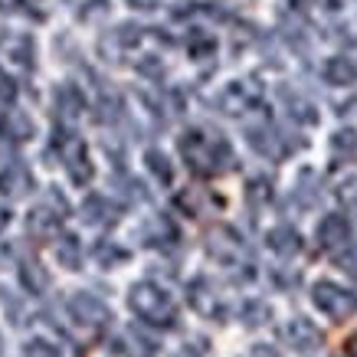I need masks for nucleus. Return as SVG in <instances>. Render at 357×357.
Listing matches in <instances>:
<instances>
[{"label": "nucleus", "instance_id": "obj_14", "mask_svg": "<svg viewBox=\"0 0 357 357\" xmlns=\"http://www.w3.org/2000/svg\"><path fill=\"white\" fill-rule=\"evenodd\" d=\"M59 223H63V213L50 204L36 206V210L26 213V233H30L33 239H53L56 233H59Z\"/></svg>", "mask_w": 357, "mask_h": 357}, {"label": "nucleus", "instance_id": "obj_24", "mask_svg": "<svg viewBox=\"0 0 357 357\" xmlns=\"http://www.w3.org/2000/svg\"><path fill=\"white\" fill-rule=\"evenodd\" d=\"M282 98H285L289 115H292L295 121H305V125H314V121H318V112H314V105H312V102H305L302 96H295V92H289V89H282Z\"/></svg>", "mask_w": 357, "mask_h": 357}, {"label": "nucleus", "instance_id": "obj_12", "mask_svg": "<svg viewBox=\"0 0 357 357\" xmlns=\"http://www.w3.org/2000/svg\"><path fill=\"white\" fill-rule=\"evenodd\" d=\"M318 246L328 249V252H337L351 243V220L344 213H328L321 223H318Z\"/></svg>", "mask_w": 357, "mask_h": 357}, {"label": "nucleus", "instance_id": "obj_38", "mask_svg": "<svg viewBox=\"0 0 357 357\" xmlns=\"http://www.w3.org/2000/svg\"><path fill=\"white\" fill-rule=\"evenodd\" d=\"M128 7H135V10H154L158 7V0H125Z\"/></svg>", "mask_w": 357, "mask_h": 357}, {"label": "nucleus", "instance_id": "obj_37", "mask_svg": "<svg viewBox=\"0 0 357 357\" xmlns=\"http://www.w3.org/2000/svg\"><path fill=\"white\" fill-rule=\"evenodd\" d=\"M252 357H282L275 347H269V344H256L252 347Z\"/></svg>", "mask_w": 357, "mask_h": 357}, {"label": "nucleus", "instance_id": "obj_30", "mask_svg": "<svg viewBox=\"0 0 357 357\" xmlns=\"http://www.w3.org/2000/svg\"><path fill=\"white\" fill-rule=\"evenodd\" d=\"M213 50H217V40H213L210 33H204V30H194V33H190V56H194V59L213 56Z\"/></svg>", "mask_w": 357, "mask_h": 357}, {"label": "nucleus", "instance_id": "obj_1", "mask_svg": "<svg viewBox=\"0 0 357 357\" xmlns=\"http://www.w3.org/2000/svg\"><path fill=\"white\" fill-rule=\"evenodd\" d=\"M181 158L187 167L200 177H217V174L233 167V148L220 131L210 128H190L181 135Z\"/></svg>", "mask_w": 357, "mask_h": 357}, {"label": "nucleus", "instance_id": "obj_32", "mask_svg": "<svg viewBox=\"0 0 357 357\" xmlns=\"http://www.w3.org/2000/svg\"><path fill=\"white\" fill-rule=\"evenodd\" d=\"M23 357H59V347L43 341V337H33V341H26V347H23Z\"/></svg>", "mask_w": 357, "mask_h": 357}, {"label": "nucleus", "instance_id": "obj_40", "mask_svg": "<svg viewBox=\"0 0 357 357\" xmlns=\"http://www.w3.org/2000/svg\"><path fill=\"white\" fill-rule=\"evenodd\" d=\"M7 223H10V213H7V206H0V229L7 227Z\"/></svg>", "mask_w": 357, "mask_h": 357}, {"label": "nucleus", "instance_id": "obj_39", "mask_svg": "<svg viewBox=\"0 0 357 357\" xmlns=\"http://www.w3.org/2000/svg\"><path fill=\"white\" fill-rule=\"evenodd\" d=\"M347 354H351V357H357V335H351V337H347Z\"/></svg>", "mask_w": 357, "mask_h": 357}, {"label": "nucleus", "instance_id": "obj_17", "mask_svg": "<svg viewBox=\"0 0 357 357\" xmlns=\"http://www.w3.org/2000/svg\"><path fill=\"white\" fill-rule=\"evenodd\" d=\"M266 246L275 252V256H282V259H292V256H298L302 252V236H298V229L292 227H275L266 233Z\"/></svg>", "mask_w": 357, "mask_h": 357}, {"label": "nucleus", "instance_id": "obj_20", "mask_svg": "<svg viewBox=\"0 0 357 357\" xmlns=\"http://www.w3.org/2000/svg\"><path fill=\"white\" fill-rule=\"evenodd\" d=\"M20 282L30 295H43L46 289H50V272H46L36 259H23L20 262Z\"/></svg>", "mask_w": 357, "mask_h": 357}, {"label": "nucleus", "instance_id": "obj_26", "mask_svg": "<svg viewBox=\"0 0 357 357\" xmlns=\"http://www.w3.org/2000/svg\"><path fill=\"white\" fill-rule=\"evenodd\" d=\"M125 259H128V249H121L119 243L102 239V243L96 246V262H98V266H105V269H112V266H121Z\"/></svg>", "mask_w": 357, "mask_h": 357}, {"label": "nucleus", "instance_id": "obj_18", "mask_svg": "<svg viewBox=\"0 0 357 357\" xmlns=\"http://www.w3.org/2000/svg\"><path fill=\"white\" fill-rule=\"evenodd\" d=\"M321 76H325L328 86L347 89L357 82V66L351 63L347 56H331V59H325V66H321Z\"/></svg>", "mask_w": 357, "mask_h": 357}, {"label": "nucleus", "instance_id": "obj_6", "mask_svg": "<svg viewBox=\"0 0 357 357\" xmlns=\"http://www.w3.org/2000/svg\"><path fill=\"white\" fill-rule=\"evenodd\" d=\"M246 141H249V148H252V151L262 154V158H269V161H282V158L295 148L292 141H289V135H285V131H279L272 121L249 125V128H246Z\"/></svg>", "mask_w": 357, "mask_h": 357}, {"label": "nucleus", "instance_id": "obj_13", "mask_svg": "<svg viewBox=\"0 0 357 357\" xmlns=\"http://www.w3.org/2000/svg\"><path fill=\"white\" fill-rule=\"evenodd\" d=\"M119 204H112L102 194H89L82 200V210H79L82 223H89V227H112V223H119Z\"/></svg>", "mask_w": 357, "mask_h": 357}, {"label": "nucleus", "instance_id": "obj_16", "mask_svg": "<svg viewBox=\"0 0 357 357\" xmlns=\"http://www.w3.org/2000/svg\"><path fill=\"white\" fill-rule=\"evenodd\" d=\"M190 305H194V312H200L204 318H223V302H220V295L213 292V282L197 279L194 285H190Z\"/></svg>", "mask_w": 357, "mask_h": 357}, {"label": "nucleus", "instance_id": "obj_36", "mask_svg": "<svg viewBox=\"0 0 357 357\" xmlns=\"http://www.w3.org/2000/svg\"><path fill=\"white\" fill-rule=\"evenodd\" d=\"M13 148H17V141L3 131V125H0V161H10V154H13Z\"/></svg>", "mask_w": 357, "mask_h": 357}, {"label": "nucleus", "instance_id": "obj_7", "mask_svg": "<svg viewBox=\"0 0 357 357\" xmlns=\"http://www.w3.org/2000/svg\"><path fill=\"white\" fill-rule=\"evenodd\" d=\"M69 314H73V321L82 328H102L112 321V312L109 305L96 298L92 292H76L69 298Z\"/></svg>", "mask_w": 357, "mask_h": 357}, {"label": "nucleus", "instance_id": "obj_19", "mask_svg": "<svg viewBox=\"0 0 357 357\" xmlns=\"http://www.w3.org/2000/svg\"><path fill=\"white\" fill-rule=\"evenodd\" d=\"M112 351H115V354H125V357H154V341L141 337L138 331L131 328L119 341H112Z\"/></svg>", "mask_w": 357, "mask_h": 357}, {"label": "nucleus", "instance_id": "obj_5", "mask_svg": "<svg viewBox=\"0 0 357 357\" xmlns=\"http://www.w3.org/2000/svg\"><path fill=\"white\" fill-rule=\"evenodd\" d=\"M259 98H262V86L256 79H233V82H227V86L220 89L217 109L223 112V115L239 119V115H246V112L256 109Z\"/></svg>", "mask_w": 357, "mask_h": 357}, {"label": "nucleus", "instance_id": "obj_34", "mask_svg": "<svg viewBox=\"0 0 357 357\" xmlns=\"http://www.w3.org/2000/svg\"><path fill=\"white\" fill-rule=\"evenodd\" d=\"M105 13H109V0H86V7L79 10V20L92 23L96 17H105Z\"/></svg>", "mask_w": 357, "mask_h": 357}, {"label": "nucleus", "instance_id": "obj_33", "mask_svg": "<svg viewBox=\"0 0 357 357\" xmlns=\"http://www.w3.org/2000/svg\"><path fill=\"white\" fill-rule=\"evenodd\" d=\"M335 194L341 197V200H351V197H357V174L354 171H344L341 177L335 181Z\"/></svg>", "mask_w": 357, "mask_h": 357}, {"label": "nucleus", "instance_id": "obj_2", "mask_svg": "<svg viewBox=\"0 0 357 357\" xmlns=\"http://www.w3.org/2000/svg\"><path fill=\"white\" fill-rule=\"evenodd\" d=\"M128 308L138 314L144 325H154V328H174V321H177L174 298L164 292L161 285H154V282H138V285H131Z\"/></svg>", "mask_w": 357, "mask_h": 357}, {"label": "nucleus", "instance_id": "obj_10", "mask_svg": "<svg viewBox=\"0 0 357 357\" xmlns=\"http://www.w3.org/2000/svg\"><path fill=\"white\" fill-rule=\"evenodd\" d=\"M33 187H36L33 171L23 161H10L0 167V194L7 200H20V197L33 194Z\"/></svg>", "mask_w": 357, "mask_h": 357}, {"label": "nucleus", "instance_id": "obj_22", "mask_svg": "<svg viewBox=\"0 0 357 357\" xmlns=\"http://www.w3.org/2000/svg\"><path fill=\"white\" fill-rule=\"evenodd\" d=\"M56 262H59L63 269H79V266H82V243H79L73 233H66V236L56 239Z\"/></svg>", "mask_w": 357, "mask_h": 357}, {"label": "nucleus", "instance_id": "obj_15", "mask_svg": "<svg viewBox=\"0 0 357 357\" xmlns=\"http://www.w3.org/2000/svg\"><path fill=\"white\" fill-rule=\"evenodd\" d=\"M0 50L10 56L17 66H23V69H33V63H36V43H33L30 33H0Z\"/></svg>", "mask_w": 357, "mask_h": 357}, {"label": "nucleus", "instance_id": "obj_25", "mask_svg": "<svg viewBox=\"0 0 357 357\" xmlns=\"http://www.w3.org/2000/svg\"><path fill=\"white\" fill-rule=\"evenodd\" d=\"M331 151L337 161H351L357 154V131L354 128H341L331 135Z\"/></svg>", "mask_w": 357, "mask_h": 357}, {"label": "nucleus", "instance_id": "obj_11", "mask_svg": "<svg viewBox=\"0 0 357 357\" xmlns=\"http://www.w3.org/2000/svg\"><path fill=\"white\" fill-rule=\"evenodd\" d=\"M282 337H285V341H289V347H292V351H298V354H312V351H318V347H321V341H325V337H321V331H318V325H312V321H308V318H302V314H298V318H292L289 325L282 328Z\"/></svg>", "mask_w": 357, "mask_h": 357}, {"label": "nucleus", "instance_id": "obj_3", "mask_svg": "<svg viewBox=\"0 0 357 357\" xmlns=\"http://www.w3.org/2000/svg\"><path fill=\"white\" fill-rule=\"evenodd\" d=\"M53 151L63 158L66 171H69L76 187H86L92 181V161L86 154V141L79 138L69 125H56L53 128Z\"/></svg>", "mask_w": 357, "mask_h": 357}, {"label": "nucleus", "instance_id": "obj_9", "mask_svg": "<svg viewBox=\"0 0 357 357\" xmlns=\"http://www.w3.org/2000/svg\"><path fill=\"white\" fill-rule=\"evenodd\" d=\"M86 109V96L76 82H63L56 86L53 92V115H56V125H73V121L82 115Z\"/></svg>", "mask_w": 357, "mask_h": 357}, {"label": "nucleus", "instance_id": "obj_29", "mask_svg": "<svg viewBox=\"0 0 357 357\" xmlns=\"http://www.w3.org/2000/svg\"><path fill=\"white\" fill-rule=\"evenodd\" d=\"M246 200H249V206H266L272 200V184L266 181V177H252L246 184Z\"/></svg>", "mask_w": 357, "mask_h": 357}, {"label": "nucleus", "instance_id": "obj_23", "mask_svg": "<svg viewBox=\"0 0 357 357\" xmlns=\"http://www.w3.org/2000/svg\"><path fill=\"white\" fill-rule=\"evenodd\" d=\"M0 125H3V131H7L17 144H20V141H26V138H33V131H36V128H33V119L26 115V112H20V109H10L3 119H0Z\"/></svg>", "mask_w": 357, "mask_h": 357}, {"label": "nucleus", "instance_id": "obj_21", "mask_svg": "<svg viewBox=\"0 0 357 357\" xmlns=\"http://www.w3.org/2000/svg\"><path fill=\"white\" fill-rule=\"evenodd\" d=\"M141 236H144L148 246H171V243H177V227L167 217H154L148 220V227H144Z\"/></svg>", "mask_w": 357, "mask_h": 357}, {"label": "nucleus", "instance_id": "obj_31", "mask_svg": "<svg viewBox=\"0 0 357 357\" xmlns=\"http://www.w3.org/2000/svg\"><path fill=\"white\" fill-rule=\"evenodd\" d=\"M13 10L23 13V17H30V20H46V13H50V7H46V0H10Z\"/></svg>", "mask_w": 357, "mask_h": 357}, {"label": "nucleus", "instance_id": "obj_35", "mask_svg": "<svg viewBox=\"0 0 357 357\" xmlns=\"http://www.w3.org/2000/svg\"><path fill=\"white\" fill-rule=\"evenodd\" d=\"M13 98H17V82L0 69V105H13Z\"/></svg>", "mask_w": 357, "mask_h": 357}, {"label": "nucleus", "instance_id": "obj_28", "mask_svg": "<svg viewBox=\"0 0 357 357\" xmlns=\"http://www.w3.org/2000/svg\"><path fill=\"white\" fill-rule=\"evenodd\" d=\"M272 318V308L266 302H259V298H249L246 305H243V325L246 328H259L266 325Z\"/></svg>", "mask_w": 357, "mask_h": 357}, {"label": "nucleus", "instance_id": "obj_8", "mask_svg": "<svg viewBox=\"0 0 357 357\" xmlns=\"http://www.w3.org/2000/svg\"><path fill=\"white\" fill-rule=\"evenodd\" d=\"M206 252L220 262V266H236L243 259V239L236 229L229 227H213L206 233Z\"/></svg>", "mask_w": 357, "mask_h": 357}, {"label": "nucleus", "instance_id": "obj_27", "mask_svg": "<svg viewBox=\"0 0 357 357\" xmlns=\"http://www.w3.org/2000/svg\"><path fill=\"white\" fill-rule=\"evenodd\" d=\"M144 164H148V171L154 174V181H161L164 187H167V184L174 181V167H171V161H167V158H164V154L158 151V148H151V151L144 154Z\"/></svg>", "mask_w": 357, "mask_h": 357}, {"label": "nucleus", "instance_id": "obj_4", "mask_svg": "<svg viewBox=\"0 0 357 357\" xmlns=\"http://www.w3.org/2000/svg\"><path fill=\"white\" fill-rule=\"evenodd\" d=\"M312 302L331 321H347L351 314H357V292L337 285V282H318L312 289Z\"/></svg>", "mask_w": 357, "mask_h": 357}]
</instances>
